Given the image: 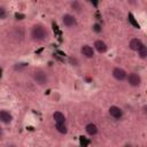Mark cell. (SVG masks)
Segmentation results:
<instances>
[{
    "label": "cell",
    "instance_id": "obj_5",
    "mask_svg": "<svg viewBox=\"0 0 147 147\" xmlns=\"http://www.w3.org/2000/svg\"><path fill=\"white\" fill-rule=\"evenodd\" d=\"M113 76H114V78L117 79V80H124V79L126 78V72H125V70L122 69V68H115V69L113 70Z\"/></svg>",
    "mask_w": 147,
    "mask_h": 147
},
{
    "label": "cell",
    "instance_id": "obj_13",
    "mask_svg": "<svg viewBox=\"0 0 147 147\" xmlns=\"http://www.w3.org/2000/svg\"><path fill=\"white\" fill-rule=\"evenodd\" d=\"M138 55L141 57V59H146L147 57V47L144 45V44H141V46L138 48Z\"/></svg>",
    "mask_w": 147,
    "mask_h": 147
},
{
    "label": "cell",
    "instance_id": "obj_10",
    "mask_svg": "<svg viewBox=\"0 0 147 147\" xmlns=\"http://www.w3.org/2000/svg\"><path fill=\"white\" fill-rule=\"evenodd\" d=\"M141 40L138 39V38H133L130 40V44H129V47L132 49V51H138V48L141 46Z\"/></svg>",
    "mask_w": 147,
    "mask_h": 147
},
{
    "label": "cell",
    "instance_id": "obj_7",
    "mask_svg": "<svg viewBox=\"0 0 147 147\" xmlns=\"http://www.w3.org/2000/svg\"><path fill=\"white\" fill-rule=\"evenodd\" d=\"M80 52H82V54H83L85 57L91 59V57L94 56V51H93V48H92L91 46H88V45H84V46L82 47Z\"/></svg>",
    "mask_w": 147,
    "mask_h": 147
},
{
    "label": "cell",
    "instance_id": "obj_16",
    "mask_svg": "<svg viewBox=\"0 0 147 147\" xmlns=\"http://www.w3.org/2000/svg\"><path fill=\"white\" fill-rule=\"evenodd\" d=\"M94 30H95L96 32H99V31H100V29H99V25H98V24H95V25H94Z\"/></svg>",
    "mask_w": 147,
    "mask_h": 147
},
{
    "label": "cell",
    "instance_id": "obj_8",
    "mask_svg": "<svg viewBox=\"0 0 147 147\" xmlns=\"http://www.w3.org/2000/svg\"><path fill=\"white\" fill-rule=\"evenodd\" d=\"M94 48L99 52V53H106L107 52V45L105 41L102 40H95L94 41Z\"/></svg>",
    "mask_w": 147,
    "mask_h": 147
},
{
    "label": "cell",
    "instance_id": "obj_1",
    "mask_svg": "<svg viewBox=\"0 0 147 147\" xmlns=\"http://www.w3.org/2000/svg\"><path fill=\"white\" fill-rule=\"evenodd\" d=\"M31 38L34 41H39V42L45 41L48 38V32L42 25L37 24V25H33L31 29Z\"/></svg>",
    "mask_w": 147,
    "mask_h": 147
},
{
    "label": "cell",
    "instance_id": "obj_9",
    "mask_svg": "<svg viewBox=\"0 0 147 147\" xmlns=\"http://www.w3.org/2000/svg\"><path fill=\"white\" fill-rule=\"evenodd\" d=\"M11 119H13V117H11V115H10L8 111H6V110H0V121H1L2 123L8 124V123L11 122Z\"/></svg>",
    "mask_w": 147,
    "mask_h": 147
},
{
    "label": "cell",
    "instance_id": "obj_17",
    "mask_svg": "<svg viewBox=\"0 0 147 147\" xmlns=\"http://www.w3.org/2000/svg\"><path fill=\"white\" fill-rule=\"evenodd\" d=\"M1 137H2V129L0 127V138H1Z\"/></svg>",
    "mask_w": 147,
    "mask_h": 147
},
{
    "label": "cell",
    "instance_id": "obj_4",
    "mask_svg": "<svg viewBox=\"0 0 147 147\" xmlns=\"http://www.w3.org/2000/svg\"><path fill=\"white\" fill-rule=\"evenodd\" d=\"M62 23H63L67 28H72V26H75V25L77 24L75 16H72V15H70V14H64V15H63V17H62Z\"/></svg>",
    "mask_w": 147,
    "mask_h": 147
},
{
    "label": "cell",
    "instance_id": "obj_12",
    "mask_svg": "<svg viewBox=\"0 0 147 147\" xmlns=\"http://www.w3.org/2000/svg\"><path fill=\"white\" fill-rule=\"evenodd\" d=\"M53 118H54L55 123H64L65 122V117L61 111H55L53 114Z\"/></svg>",
    "mask_w": 147,
    "mask_h": 147
},
{
    "label": "cell",
    "instance_id": "obj_11",
    "mask_svg": "<svg viewBox=\"0 0 147 147\" xmlns=\"http://www.w3.org/2000/svg\"><path fill=\"white\" fill-rule=\"evenodd\" d=\"M85 130H86L87 134H90V136H95L98 133V126L95 124H93V123L87 124L86 127H85Z\"/></svg>",
    "mask_w": 147,
    "mask_h": 147
},
{
    "label": "cell",
    "instance_id": "obj_2",
    "mask_svg": "<svg viewBox=\"0 0 147 147\" xmlns=\"http://www.w3.org/2000/svg\"><path fill=\"white\" fill-rule=\"evenodd\" d=\"M33 79L38 85H46L48 83V77L42 70H36L33 72Z\"/></svg>",
    "mask_w": 147,
    "mask_h": 147
},
{
    "label": "cell",
    "instance_id": "obj_3",
    "mask_svg": "<svg viewBox=\"0 0 147 147\" xmlns=\"http://www.w3.org/2000/svg\"><path fill=\"white\" fill-rule=\"evenodd\" d=\"M125 79L127 80V83L131 86H139L141 84V77L138 74H134V72H131V74L126 75Z\"/></svg>",
    "mask_w": 147,
    "mask_h": 147
},
{
    "label": "cell",
    "instance_id": "obj_14",
    "mask_svg": "<svg viewBox=\"0 0 147 147\" xmlns=\"http://www.w3.org/2000/svg\"><path fill=\"white\" fill-rule=\"evenodd\" d=\"M55 127H56V130H57L60 133H62V134H65V133L68 132V129H67V126H65L64 123H56Z\"/></svg>",
    "mask_w": 147,
    "mask_h": 147
},
{
    "label": "cell",
    "instance_id": "obj_15",
    "mask_svg": "<svg viewBox=\"0 0 147 147\" xmlns=\"http://www.w3.org/2000/svg\"><path fill=\"white\" fill-rule=\"evenodd\" d=\"M5 17H6V10L2 7H0V18H5Z\"/></svg>",
    "mask_w": 147,
    "mask_h": 147
},
{
    "label": "cell",
    "instance_id": "obj_6",
    "mask_svg": "<svg viewBox=\"0 0 147 147\" xmlns=\"http://www.w3.org/2000/svg\"><path fill=\"white\" fill-rule=\"evenodd\" d=\"M109 114H110V116H113V117L116 118V119H119V118L123 116L122 109H121L119 107H117V106H111V107L109 108Z\"/></svg>",
    "mask_w": 147,
    "mask_h": 147
}]
</instances>
